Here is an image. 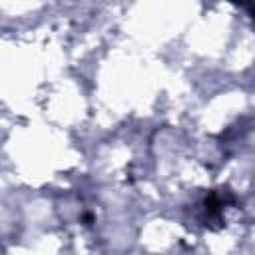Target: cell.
Segmentation results:
<instances>
[{
  "mask_svg": "<svg viewBox=\"0 0 255 255\" xmlns=\"http://www.w3.org/2000/svg\"><path fill=\"white\" fill-rule=\"evenodd\" d=\"M227 201H231V195L219 193V191H211V193L205 197V213H207V217H211V219H221L223 205H225Z\"/></svg>",
  "mask_w": 255,
  "mask_h": 255,
  "instance_id": "1",
  "label": "cell"
}]
</instances>
